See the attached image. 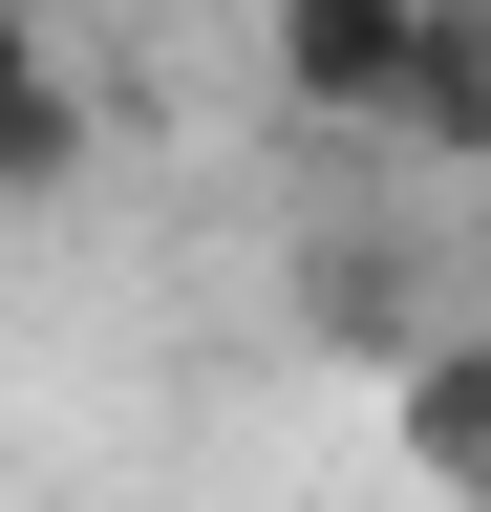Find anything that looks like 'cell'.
Masks as SVG:
<instances>
[{
    "label": "cell",
    "instance_id": "3",
    "mask_svg": "<svg viewBox=\"0 0 491 512\" xmlns=\"http://www.w3.org/2000/svg\"><path fill=\"white\" fill-rule=\"evenodd\" d=\"M0 192H86V64H65V22L0 43Z\"/></svg>",
    "mask_w": 491,
    "mask_h": 512
},
{
    "label": "cell",
    "instance_id": "4",
    "mask_svg": "<svg viewBox=\"0 0 491 512\" xmlns=\"http://www.w3.org/2000/svg\"><path fill=\"white\" fill-rule=\"evenodd\" d=\"M406 150H427V171H491V0H449V22H427V86H406Z\"/></svg>",
    "mask_w": 491,
    "mask_h": 512
},
{
    "label": "cell",
    "instance_id": "5",
    "mask_svg": "<svg viewBox=\"0 0 491 512\" xmlns=\"http://www.w3.org/2000/svg\"><path fill=\"white\" fill-rule=\"evenodd\" d=\"M299 320H321V342H363V363H406V342H427L385 235H321V256H299Z\"/></svg>",
    "mask_w": 491,
    "mask_h": 512
},
{
    "label": "cell",
    "instance_id": "6",
    "mask_svg": "<svg viewBox=\"0 0 491 512\" xmlns=\"http://www.w3.org/2000/svg\"><path fill=\"white\" fill-rule=\"evenodd\" d=\"M470 512H491V470H470Z\"/></svg>",
    "mask_w": 491,
    "mask_h": 512
},
{
    "label": "cell",
    "instance_id": "1",
    "mask_svg": "<svg viewBox=\"0 0 491 512\" xmlns=\"http://www.w3.org/2000/svg\"><path fill=\"white\" fill-rule=\"evenodd\" d=\"M427 22H449V0H257V64H278L299 128H406Z\"/></svg>",
    "mask_w": 491,
    "mask_h": 512
},
{
    "label": "cell",
    "instance_id": "2",
    "mask_svg": "<svg viewBox=\"0 0 491 512\" xmlns=\"http://www.w3.org/2000/svg\"><path fill=\"white\" fill-rule=\"evenodd\" d=\"M385 427H406V470H427V491H470V470H491V320H427V342L385 363Z\"/></svg>",
    "mask_w": 491,
    "mask_h": 512
}]
</instances>
